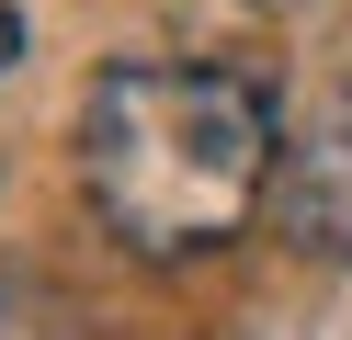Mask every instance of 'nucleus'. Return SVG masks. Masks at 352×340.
I'll return each mask as SVG.
<instances>
[{"label":"nucleus","mask_w":352,"mask_h":340,"mask_svg":"<svg viewBox=\"0 0 352 340\" xmlns=\"http://www.w3.org/2000/svg\"><path fill=\"white\" fill-rule=\"evenodd\" d=\"M273 91L216 57H125L80 102V181L102 227L148 261H193L239 238L250 204L273 193Z\"/></svg>","instance_id":"1"},{"label":"nucleus","mask_w":352,"mask_h":340,"mask_svg":"<svg viewBox=\"0 0 352 340\" xmlns=\"http://www.w3.org/2000/svg\"><path fill=\"white\" fill-rule=\"evenodd\" d=\"M273 227L307 261H352V80H329L318 102L284 125L273 159Z\"/></svg>","instance_id":"2"},{"label":"nucleus","mask_w":352,"mask_h":340,"mask_svg":"<svg viewBox=\"0 0 352 340\" xmlns=\"http://www.w3.org/2000/svg\"><path fill=\"white\" fill-rule=\"evenodd\" d=\"M23 57V12H12V0H0V68Z\"/></svg>","instance_id":"3"}]
</instances>
